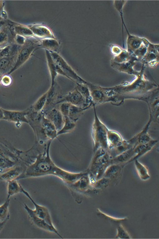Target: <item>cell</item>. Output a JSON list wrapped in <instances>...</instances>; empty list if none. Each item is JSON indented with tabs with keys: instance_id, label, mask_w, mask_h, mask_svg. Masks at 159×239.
Segmentation results:
<instances>
[{
	"instance_id": "cell-1",
	"label": "cell",
	"mask_w": 159,
	"mask_h": 239,
	"mask_svg": "<svg viewBox=\"0 0 159 239\" xmlns=\"http://www.w3.org/2000/svg\"><path fill=\"white\" fill-rule=\"evenodd\" d=\"M48 146L47 155H39L35 161L28 166L21 175V179L52 174L60 178L68 183H74L84 175V174L74 173L60 169L54 164L49 156Z\"/></svg>"
},
{
	"instance_id": "cell-2",
	"label": "cell",
	"mask_w": 159,
	"mask_h": 239,
	"mask_svg": "<svg viewBox=\"0 0 159 239\" xmlns=\"http://www.w3.org/2000/svg\"><path fill=\"white\" fill-rule=\"evenodd\" d=\"M4 141H0V174L16 165L20 151L10 147Z\"/></svg>"
},
{
	"instance_id": "cell-3",
	"label": "cell",
	"mask_w": 159,
	"mask_h": 239,
	"mask_svg": "<svg viewBox=\"0 0 159 239\" xmlns=\"http://www.w3.org/2000/svg\"><path fill=\"white\" fill-rule=\"evenodd\" d=\"M94 153L90 169L93 173L99 175L111 165L112 157L107 150L102 148L98 149Z\"/></svg>"
},
{
	"instance_id": "cell-4",
	"label": "cell",
	"mask_w": 159,
	"mask_h": 239,
	"mask_svg": "<svg viewBox=\"0 0 159 239\" xmlns=\"http://www.w3.org/2000/svg\"><path fill=\"white\" fill-rule=\"evenodd\" d=\"M109 130L104 125L95 122L93 128L92 136L94 152L102 148L108 150L107 134Z\"/></svg>"
},
{
	"instance_id": "cell-5",
	"label": "cell",
	"mask_w": 159,
	"mask_h": 239,
	"mask_svg": "<svg viewBox=\"0 0 159 239\" xmlns=\"http://www.w3.org/2000/svg\"><path fill=\"white\" fill-rule=\"evenodd\" d=\"M51 56L54 62L66 75L68 79L76 83L87 84V82L79 76L60 56L54 53H52Z\"/></svg>"
},
{
	"instance_id": "cell-6",
	"label": "cell",
	"mask_w": 159,
	"mask_h": 239,
	"mask_svg": "<svg viewBox=\"0 0 159 239\" xmlns=\"http://www.w3.org/2000/svg\"><path fill=\"white\" fill-rule=\"evenodd\" d=\"M34 48L33 44L28 42L20 46L15 64L7 74L10 75L22 65L29 58Z\"/></svg>"
},
{
	"instance_id": "cell-7",
	"label": "cell",
	"mask_w": 159,
	"mask_h": 239,
	"mask_svg": "<svg viewBox=\"0 0 159 239\" xmlns=\"http://www.w3.org/2000/svg\"><path fill=\"white\" fill-rule=\"evenodd\" d=\"M3 119L16 124L21 123H28L27 116L30 111V108L24 111H13L7 110L3 108Z\"/></svg>"
},
{
	"instance_id": "cell-8",
	"label": "cell",
	"mask_w": 159,
	"mask_h": 239,
	"mask_svg": "<svg viewBox=\"0 0 159 239\" xmlns=\"http://www.w3.org/2000/svg\"><path fill=\"white\" fill-rule=\"evenodd\" d=\"M24 207L33 223L37 227L45 230L56 234L60 237L63 238L59 234L54 226H52L44 220L38 217L34 213L33 210L30 209L25 204H24Z\"/></svg>"
},
{
	"instance_id": "cell-9",
	"label": "cell",
	"mask_w": 159,
	"mask_h": 239,
	"mask_svg": "<svg viewBox=\"0 0 159 239\" xmlns=\"http://www.w3.org/2000/svg\"><path fill=\"white\" fill-rule=\"evenodd\" d=\"M63 102H68L73 105L85 109L86 108L85 105L86 103L85 99L75 88L60 98L55 103V104Z\"/></svg>"
},
{
	"instance_id": "cell-10",
	"label": "cell",
	"mask_w": 159,
	"mask_h": 239,
	"mask_svg": "<svg viewBox=\"0 0 159 239\" xmlns=\"http://www.w3.org/2000/svg\"><path fill=\"white\" fill-rule=\"evenodd\" d=\"M21 192L25 195L33 203L35 207V209L33 210L35 214L39 218L44 220L50 225L54 226L48 209L44 206L39 205L36 203L29 193L25 190L22 187L21 188Z\"/></svg>"
},
{
	"instance_id": "cell-11",
	"label": "cell",
	"mask_w": 159,
	"mask_h": 239,
	"mask_svg": "<svg viewBox=\"0 0 159 239\" xmlns=\"http://www.w3.org/2000/svg\"><path fill=\"white\" fill-rule=\"evenodd\" d=\"M27 168L16 165L0 174V179L7 182L16 179L25 172Z\"/></svg>"
},
{
	"instance_id": "cell-12",
	"label": "cell",
	"mask_w": 159,
	"mask_h": 239,
	"mask_svg": "<svg viewBox=\"0 0 159 239\" xmlns=\"http://www.w3.org/2000/svg\"><path fill=\"white\" fill-rule=\"evenodd\" d=\"M44 115L53 124L57 130H60L62 128L64 122V117L59 110L53 108Z\"/></svg>"
},
{
	"instance_id": "cell-13",
	"label": "cell",
	"mask_w": 159,
	"mask_h": 239,
	"mask_svg": "<svg viewBox=\"0 0 159 239\" xmlns=\"http://www.w3.org/2000/svg\"><path fill=\"white\" fill-rule=\"evenodd\" d=\"M18 52V51L10 55L0 57V72L3 75L7 74L14 67Z\"/></svg>"
},
{
	"instance_id": "cell-14",
	"label": "cell",
	"mask_w": 159,
	"mask_h": 239,
	"mask_svg": "<svg viewBox=\"0 0 159 239\" xmlns=\"http://www.w3.org/2000/svg\"><path fill=\"white\" fill-rule=\"evenodd\" d=\"M107 151H109L121 144L124 140L118 132L109 130L107 134Z\"/></svg>"
},
{
	"instance_id": "cell-15",
	"label": "cell",
	"mask_w": 159,
	"mask_h": 239,
	"mask_svg": "<svg viewBox=\"0 0 159 239\" xmlns=\"http://www.w3.org/2000/svg\"><path fill=\"white\" fill-rule=\"evenodd\" d=\"M12 32L15 35H18L24 37L30 36L33 33L29 28L23 25L14 23L11 27Z\"/></svg>"
},
{
	"instance_id": "cell-16",
	"label": "cell",
	"mask_w": 159,
	"mask_h": 239,
	"mask_svg": "<svg viewBox=\"0 0 159 239\" xmlns=\"http://www.w3.org/2000/svg\"><path fill=\"white\" fill-rule=\"evenodd\" d=\"M7 198L19 193L21 192L22 186L15 179L7 182Z\"/></svg>"
},
{
	"instance_id": "cell-17",
	"label": "cell",
	"mask_w": 159,
	"mask_h": 239,
	"mask_svg": "<svg viewBox=\"0 0 159 239\" xmlns=\"http://www.w3.org/2000/svg\"><path fill=\"white\" fill-rule=\"evenodd\" d=\"M47 59L51 79V86H52L54 84L55 79L58 75L57 72V64L53 60L51 56L49 53L47 54Z\"/></svg>"
},
{
	"instance_id": "cell-18",
	"label": "cell",
	"mask_w": 159,
	"mask_h": 239,
	"mask_svg": "<svg viewBox=\"0 0 159 239\" xmlns=\"http://www.w3.org/2000/svg\"><path fill=\"white\" fill-rule=\"evenodd\" d=\"M134 164L138 175L142 179L146 180L150 178L147 168L137 159L134 160Z\"/></svg>"
},
{
	"instance_id": "cell-19",
	"label": "cell",
	"mask_w": 159,
	"mask_h": 239,
	"mask_svg": "<svg viewBox=\"0 0 159 239\" xmlns=\"http://www.w3.org/2000/svg\"><path fill=\"white\" fill-rule=\"evenodd\" d=\"M85 109L83 108L75 106L70 104L68 117L75 122L81 116L83 111Z\"/></svg>"
},
{
	"instance_id": "cell-20",
	"label": "cell",
	"mask_w": 159,
	"mask_h": 239,
	"mask_svg": "<svg viewBox=\"0 0 159 239\" xmlns=\"http://www.w3.org/2000/svg\"><path fill=\"white\" fill-rule=\"evenodd\" d=\"M55 83L52 86H51L48 90V94L45 105L44 107H46L52 104L55 100L58 94V88Z\"/></svg>"
},
{
	"instance_id": "cell-21",
	"label": "cell",
	"mask_w": 159,
	"mask_h": 239,
	"mask_svg": "<svg viewBox=\"0 0 159 239\" xmlns=\"http://www.w3.org/2000/svg\"><path fill=\"white\" fill-rule=\"evenodd\" d=\"M48 94L47 91L43 94L31 107L32 110L36 112H41L45 107Z\"/></svg>"
},
{
	"instance_id": "cell-22",
	"label": "cell",
	"mask_w": 159,
	"mask_h": 239,
	"mask_svg": "<svg viewBox=\"0 0 159 239\" xmlns=\"http://www.w3.org/2000/svg\"><path fill=\"white\" fill-rule=\"evenodd\" d=\"M10 201V199L7 198L4 203L0 205V222L8 220L9 219V206Z\"/></svg>"
},
{
	"instance_id": "cell-23",
	"label": "cell",
	"mask_w": 159,
	"mask_h": 239,
	"mask_svg": "<svg viewBox=\"0 0 159 239\" xmlns=\"http://www.w3.org/2000/svg\"><path fill=\"white\" fill-rule=\"evenodd\" d=\"M10 32L9 29L6 27L0 29V48H2L8 45L11 37Z\"/></svg>"
},
{
	"instance_id": "cell-24",
	"label": "cell",
	"mask_w": 159,
	"mask_h": 239,
	"mask_svg": "<svg viewBox=\"0 0 159 239\" xmlns=\"http://www.w3.org/2000/svg\"><path fill=\"white\" fill-rule=\"evenodd\" d=\"M148 127H146L140 132L136 135L138 144H148L153 140L149 135L148 132Z\"/></svg>"
},
{
	"instance_id": "cell-25",
	"label": "cell",
	"mask_w": 159,
	"mask_h": 239,
	"mask_svg": "<svg viewBox=\"0 0 159 239\" xmlns=\"http://www.w3.org/2000/svg\"><path fill=\"white\" fill-rule=\"evenodd\" d=\"M64 124L62 128L57 134H58L63 133L73 129L75 126V122L71 120L68 116H64Z\"/></svg>"
},
{
	"instance_id": "cell-26",
	"label": "cell",
	"mask_w": 159,
	"mask_h": 239,
	"mask_svg": "<svg viewBox=\"0 0 159 239\" xmlns=\"http://www.w3.org/2000/svg\"><path fill=\"white\" fill-rule=\"evenodd\" d=\"M29 28L35 34L41 37L48 36L51 35L50 31L47 28L40 26H33Z\"/></svg>"
},
{
	"instance_id": "cell-27",
	"label": "cell",
	"mask_w": 159,
	"mask_h": 239,
	"mask_svg": "<svg viewBox=\"0 0 159 239\" xmlns=\"http://www.w3.org/2000/svg\"><path fill=\"white\" fill-rule=\"evenodd\" d=\"M70 104L67 102L61 103L59 106V110L63 116H68Z\"/></svg>"
},
{
	"instance_id": "cell-28",
	"label": "cell",
	"mask_w": 159,
	"mask_h": 239,
	"mask_svg": "<svg viewBox=\"0 0 159 239\" xmlns=\"http://www.w3.org/2000/svg\"><path fill=\"white\" fill-rule=\"evenodd\" d=\"M12 82V79L9 74H6L3 75L0 79V83L4 86H9Z\"/></svg>"
},
{
	"instance_id": "cell-29",
	"label": "cell",
	"mask_w": 159,
	"mask_h": 239,
	"mask_svg": "<svg viewBox=\"0 0 159 239\" xmlns=\"http://www.w3.org/2000/svg\"><path fill=\"white\" fill-rule=\"evenodd\" d=\"M43 45L50 48H54L58 45L57 42L53 39H46L43 42Z\"/></svg>"
},
{
	"instance_id": "cell-30",
	"label": "cell",
	"mask_w": 159,
	"mask_h": 239,
	"mask_svg": "<svg viewBox=\"0 0 159 239\" xmlns=\"http://www.w3.org/2000/svg\"><path fill=\"white\" fill-rule=\"evenodd\" d=\"M14 38L16 44L18 45L22 46L25 42V38L23 36L16 34L15 35Z\"/></svg>"
},
{
	"instance_id": "cell-31",
	"label": "cell",
	"mask_w": 159,
	"mask_h": 239,
	"mask_svg": "<svg viewBox=\"0 0 159 239\" xmlns=\"http://www.w3.org/2000/svg\"><path fill=\"white\" fill-rule=\"evenodd\" d=\"M8 220H6L2 222H0V232L2 230L5 224L7 221Z\"/></svg>"
},
{
	"instance_id": "cell-32",
	"label": "cell",
	"mask_w": 159,
	"mask_h": 239,
	"mask_svg": "<svg viewBox=\"0 0 159 239\" xmlns=\"http://www.w3.org/2000/svg\"><path fill=\"white\" fill-rule=\"evenodd\" d=\"M3 113L2 110V108L0 107V120L3 119Z\"/></svg>"
},
{
	"instance_id": "cell-33",
	"label": "cell",
	"mask_w": 159,
	"mask_h": 239,
	"mask_svg": "<svg viewBox=\"0 0 159 239\" xmlns=\"http://www.w3.org/2000/svg\"><path fill=\"white\" fill-rule=\"evenodd\" d=\"M3 6V1L0 0V12L2 9Z\"/></svg>"
},
{
	"instance_id": "cell-34",
	"label": "cell",
	"mask_w": 159,
	"mask_h": 239,
	"mask_svg": "<svg viewBox=\"0 0 159 239\" xmlns=\"http://www.w3.org/2000/svg\"><path fill=\"white\" fill-rule=\"evenodd\" d=\"M2 15L1 13H0V21L2 20Z\"/></svg>"
},
{
	"instance_id": "cell-35",
	"label": "cell",
	"mask_w": 159,
	"mask_h": 239,
	"mask_svg": "<svg viewBox=\"0 0 159 239\" xmlns=\"http://www.w3.org/2000/svg\"><path fill=\"white\" fill-rule=\"evenodd\" d=\"M2 75H3V74L0 72V79H1V77L2 76Z\"/></svg>"
},
{
	"instance_id": "cell-36",
	"label": "cell",
	"mask_w": 159,
	"mask_h": 239,
	"mask_svg": "<svg viewBox=\"0 0 159 239\" xmlns=\"http://www.w3.org/2000/svg\"><path fill=\"white\" fill-rule=\"evenodd\" d=\"M2 49V48H0V51H1V50Z\"/></svg>"
}]
</instances>
